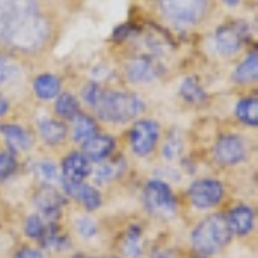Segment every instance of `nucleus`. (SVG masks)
I'll list each match as a JSON object with an SVG mask.
<instances>
[{"label":"nucleus","instance_id":"f257e3e1","mask_svg":"<svg viewBox=\"0 0 258 258\" xmlns=\"http://www.w3.org/2000/svg\"><path fill=\"white\" fill-rule=\"evenodd\" d=\"M50 38V23L38 0H0V43L30 53Z\"/></svg>","mask_w":258,"mask_h":258},{"label":"nucleus","instance_id":"f03ea898","mask_svg":"<svg viewBox=\"0 0 258 258\" xmlns=\"http://www.w3.org/2000/svg\"><path fill=\"white\" fill-rule=\"evenodd\" d=\"M95 109L100 120L122 124L138 117L145 110V102L131 91H107Z\"/></svg>","mask_w":258,"mask_h":258},{"label":"nucleus","instance_id":"7ed1b4c3","mask_svg":"<svg viewBox=\"0 0 258 258\" xmlns=\"http://www.w3.org/2000/svg\"><path fill=\"white\" fill-rule=\"evenodd\" d=\"M231 231L227 227L226 217L220 214H214L205 217L191 232V244L198 253L210 256L219 253L231 243Z\"/></svg>","mask_w":258,"mask_h":258},{"label":"nucleus","instance_id":"20e7f679","mask_svg":"<svg viewBox=\"0 0 258 258\" xmlns=\"http://www.w3.org/2000/svg\"><path fill=\"white\" fill-rule=\"evenodd\" d=\"M155 4L169 24L189 28L205 18L210 0H155Z\"/></svg>","mask_w":258,"mask_h":258},{"label":"nucleus","instance_id":"39448f33","mask_svg":"<svg viewBox=\"0 0 258 258\" xmlns=\"http://www.w3.org/2000/svg\"><path fill=\"white\" fill-rule=\"evenodd\" d=\"M143 203L145 209L155 217L169 219L177 210V202L172 188L165 181H160V179H152V181H148L145 184Z\"/></svg>","mask_w":258,"mask_h":258},{"label":"nucleus","instance_id":"423d86ee","mask_svg":"<svg viewBox=\"0 0 258 258\" xmlns=\"http://www.w3.org/2000/svg\"><path fill=\"white\" fill-rule=\"evenodd\" d=\"M160 140V124L153 119H141L129 131V145L136 157H148Z\"/></svg>","mask_w":258,"mask_h":258},{"label":"nucleus","instance_id":"0eeeda50","mask_svg":"<svg viewBox=\"0 0 258 258\" xmlns=\"http://www.w3.org/2000/svg\"><path fill=\"white\" fill-rule=\"evenodd\" d=\"M224 195H226V188H224L222 182L210 177L197 179L188 188L191 205L200 210H209L217 207L224 200Z\"/></svg>","mask_w":258,"mask_h":258},{"label":"nucleus","instance_id":"6e6552de","mask_svg":"<svg viewBox=\"0 0 258 258\" xmlns=\"http://www.w3.org/2000/svg\"><path fill=\"white\" fill-rule=\"evenodd\" d=\"M248 36V26L244 23H227L215 31V50L222 57H232L239 52Z\"/></svg>","mask_w":258,"mask_h":258},{"label":"nucleus","instance_id":"1a4fd4ad","mask_svg":"<svg viewBox=\"0 0 258 258\" xmlns=\"http://www.w3.org/2000/svg\"><path fill=\"white\" fill-rule=\"evenodd\" d=\"M214 157L220 165L226 167L238 165L248 157L246 141L238 135H222L214 147Z\"/></svg>","mask_w":258,"mask_h":258},{"label":"nucleus","instance_id":"9d476101","mask_svg":"<svg viewBox=\"0 0 258 258\" xmlns=\"http://www.w3.org/2000/svg\"><path fill=\"white\" fill-rule=\"evenodd\" d=\"M62 191L69 198L76 200L78 203L88 212H95L102 207V193L95 186L85 184V182H68L60 179Z\"/></svg>","mask_w":258,"mask_h":258},{"label":"nucleus","instance_id":"9b49d317","mask_svg":"<svg viewBox=\"0 0 258 258\" xmlns=\"http://www.w3.org/2000/svg\"><path fill=\"white\" fill-rule=\"evenodd\" d=\"M126 78L131 83H136V85H148V83L155 81L160 74V66L157 64L152 57L141 55V57H135L126 64Z\"/></svg>","mask_w":258,"mask_h":258},{"label":"nucleus","instance_id":"f8f14e48","mask_svg":"<svg viewBox=\"0 0 258 258\" xmlns=\"http://www.w3.org/2000/svg\"><path fill=\"white\" fill-rule=\"evenodd\" d=\"M91 174V162L81 152H71L60 165V179L68 182H83Z\"/></svg>","mask_w":258,"mask_h":258},{"label":"nucleus","instance_id":"ddd939ff","mask_svg":"<svg viewBox=\"0 0 258 258\" xmlns=\"http://www.w3.org/2000/svg\"><path fill=\"white\" fill-rule=\"evenodd\" d=\"M226 222L231 234L239 236V238L248 236L255 229V210L248 205H238L229 210V214L226 215Z\"/></svg>","mask_w":258,"mask_h":258},{"label":"nucleus","instance_id":"4468645a","mask_svg":"<svg viewBox=\"0 0 258 258\" xmlns=\"http://www.w3.org/2000/svg\"><path fill=\"white\" fill-rule=\"evenodd\" d=\"M66 203V198L60 191H57L52 186H45L40 189L35 197V207L43 217L47 219H57L62 212V207Z\"/></svg>","mask_w":258,"mask_h":258},{"label":"nucleus","instance_id":"2eb2a0df","mask_svg":"<svg viewBox=\"0 0 258 258\" xmlns=\"http://www.w3.org/2000/svg\"><path fill=\"white\" fill-rule=\"evenodd\" d=\"M115 150V140L110 135H95L93 138L86 140L83 143V155L90 162H103L114 153Z\"/></svg>","mask_w":258,"mask_h":258},{"label":"nucleus","instance_id":"dca6fc26","mask_svg":"<svg viewBox=\"0 0 258 258\" xmlns=\"http://www.w3.org/2000/svg\"><path fill=\"white\" fill-rule=\"evenodd\" d=\"M0 135L6 140L7 147L12 153L28 152L33 145V138L28 129H24L19 124H0Z\"/></svg>","mask_w":258,"mask_h":258},{"label":"nucleus","instance_id":"f3484780","mask_svg":"<svg viewBox=\"0 0 258 258\" xmlns=\"http://www.w3.org/2000/svg\"><path fill=\"white\" fill-rule=\"evenodd\" d=\"M38 133L41 140L50 147L62 145L68 138V127L62 120L57 119H40L38 120Z\"/></svg>","mask_w":258,"mask_h":258},{"label":"nucleus","instance_id":"a211bd4d","mask_svg":"<svg viewBox=\"0 0 258 258\" xmlns=\"http://www.w3.org/2000/svg\"><path fill=\"white\" fill-rule=\"evenodd\" d=\"M98 135V124L86 114H78L73 119V129H71V138L76 143H85L86 140Z\"/></svg>","mask_w":258,"mask_h":258},{"label":"nucleus","instance_id":"6ab92c4d","mask_svg":"<svg viewBox=\"0 0 258 258\" xmlns=\"http://www.w3.org/2000/svg\"><path fill=\"white\" fill-rule=\"evenodd\" d=\"M258 78V53L253 50L249 52L243 62L234 69L232 73V80L239 85H248V83H255Z\"/></svg>","mask_w":258,"mask_h":258},{"label":"nucleus","instance_id":"aec40b11","mask_svg":"<svg viewBox=\"0 0 258 258\" xmlns=\"http://www.w3.org/2000/svg\"><path fill=\"white\" fill-rule=\"evenodd\" d=\"M33 88H35L36 97L40 100L57 98L60 93V80L55 74H40L33 83Z\"/></svg>","mask_w":258,"mask_h":258},{"label":"nucleus","instance_id":"412c9836","mask_svg":"<svg viewBox=\"0 0 258 258\" xmlns=\"http://www.w3.org/2000/svg\"><path fill=\"white\" fill-rule=\"evenodd\" d=\"M120 248H122V255L126 258H140L143 253V229L140 226L127 227Z\"/></svg>","mask_w":258,"mask_h":258},{"label":"nucleus","instance_id":"4be33fe9","mask_svg":"<svg viewBox=\"0 0 258 258\" xmlns=\"http://www.w3.org/2000/svg\"><path fill=\"white\" fill-rule=\"evenodd\" d=\"M234 114L246 126H258V100L256 97L241 98L234 107Z\"/></svg>","mask_w":258,"mask_h":258},{"label":"nucleus","instance_id":"5701e85b","mask_svg":"<svg viewBox=\"0 0 258 258\" xmlns=\"http://www.w3.org/2000/svg\"><path fill=\"white\" fill-rule=\"evenodd\" d=\"M124 170L122 162H100L95 169H91L93 172V179L97 184H109L110 181H114L115 177L120 176Z\"/></svg>","mask_w":258,"mask_h":258},{"label":"nucleus","instance_id":"b1692460","mask_svg":"<svg viewBox=\"0 0 258 258\" xmlns=\"http://www.w3.org/2000/svg\"><path fill=\"white\" fill-rule=\"evenodd\" d=\"M179 91H181V97L188 103H193V105L203 103L207 100L205 90H203L202 85L197 81V78H186V80L181 83Z\"/></svg>","mask_w":258,"mask_h":258},{"label":"nucleus","instance_id":"393cba45","mask_svg":"<svg viewBox=\"0 0 258 258\" xmlns=\"http://www.w3.org/2000/svg\"><path fill=\"white\" fill-rule=\"evenodd\" d=\"M55 112L62 119L73 120L80 114V102H78V98L73 93H68V91L60 93L55 102Z\"/></svg>","mask_w":258,"mask_h":258},{"label":"nucleus","instance_id":"a878e982","mask_svg":"<svg viewBox=\"0 0 258 258\" xmlns=\"http://www.w3.org/2000/svg\"><path fill=\"white\" fill-rule=\"evenodd\" d=\"M33 172L35 176H38L40 181H43L45 184L52 186L55 182H60V176H59V169L53 164L52 160H38L33 164Z\"/></svg>","mask_w":258,"mask_h":258},{"label":"nucleus","instance_id":"bb28decb","mask_svg":"<svg viewBox=\"0 0 258 258\" xmlns=\"http://www.w3.org/2000/svg\"><path fill=\"white\" fill-rule=\"evenodd\" d=\"M19 76V64L9 53L0 52V85L14 81Z\"/></svg>","mask_w":258,"mask_h":258},{"label":"nucleus","instance_id":"cd10ccee","mask_svg":"<svg viewBox=\"0 0 258 258\" xmlns=\"http://www.w3.org/2000/svg\"><path fill=\"white\" fill-rule=\"evenodd\" d=\"M182 152H184V143H182L181 136L177 135H170L164 143V148H162V157L167 162H174L182 157Z\"/></svg>","mask_w":258,"mask_h":258},{"label":"nucleus","instance_id":"c85d7f7f","mask_svg":"<svg viewBox=\"0 0 258 258\" xmlns=\"http://www.w3.org/2000/svg\"><path fill=\"white\" fill-rule=\"evenodd\" d=\"M74 227H76V232L81 236L83 239H91L98 234V226L93 219L88 217V215H81V217L76 219L74 222Z\"/></svg>","mask_w":258,"mask_h":258},{"label":"nucleus","instance_id":"c756f323","mask_svg":"<svg viewBox=\"0 0 258 258\" xmlns=\"http://www.w3.org/2000/svg\"><path fill=\"white\" fill-rule=\"evenodd\" d=\"M45 226L47 224L43 222V219L40 215L33 214V215H28L26 222H24V234L28 236L30 239H41L45 232Z\"/></svg>","mask_w":258,"mask_h":258},{"label":"nucleus","instance_id":"7c9ffc66","mask_svg":"<svg viewBox=\"0 0 258 258\" xmlns=\"http://www.w3.org/2000/svg\"><path fill=\"white\" fill-rule=\"evenodd\" d=\"M16 170H18V159L14 153L0 152V182L9 179Z\"/></svg>","mask_w":258,"mask_h":258},{"label":"nucleus","instance_id":"2f4dec72","mask_svg":"<svg viewBox=\"0 0 258 258\" xmlns=\"http://www.w3.org/2000/svg\"><path fill=\"white\" fill-rule=\"evenodd\" d=\"M83 100H85L86 103H88L90 107H97V103L100 102V98H102V95H103V90H102V86L98 85V83H95V81H91L88 83V85L83 88Z\"/></svg>","mask_w":258,"mask_h":258},{"label":"nucleus","instance_id":"473e14b6","mask_svg":"<svg viewBox=\"0 0 258 258\" xmlns=\"http://www.w3.org/2000/svg\"><path fill=\"white\" fill-rule=\"evenodd\" d=\"M14 258H45L43 253L36 248H21L14 253Z\"/></svg>","mask_w":258,"mask_h":258},{"label":"nucleus","instance_id":"72a5a7b5","mask_svg":"<svg viewBox=\"0 0 258 258\" xmlns=\"http://www.w3.org/2000/svg\"><path fill=\"white\" fill-rule=\"evenodd\" d=\"M152 258H177L170 249H157L152 253Z\"/></svg>","mask_w":258,"mask_h":258},{"label":"nucleus","instance_id":"f704fd0d","mask_svg":"<svg viewBox=\"0 0 258 258\" xmlns=\"http://www.w3.org/2000/svg\"><path fill=\"white\" fill-rule=\"evenodd\" d=\"M129 36V28L127 26H120L114 31V38L115 40H124Z\"/></svg>","mask_w":258,"mask_h":258},{"label":"nucleus","instance_id":"c9c22d12","mask_svg":"<svg viewBox=\"0 0 258 258\" xmlns=\"http://www.w3.org/2000/svg\"><path fill=\"white\" fill-rule=\"evenodd\" d=\"M7 112H9V100L0 93V117H4Z\"/></svg>","mask_w":258,"mask_h":258},{"label":"nucleus","instance_id":"e433bc0d","mask_svg":"<svg viewBox=\"0 0 258 258\" xmlns=\"http://www.w3.org/2000/svg\"><path fill=\"white\" fill-rule=\"evenodd\" d=\"M222 2H224V4H227V6H231V7H234V6H238L241 0H222Z\"/></svg>","mask_w":258,"mask_h":258},{"label":"nucleus","instance_id":"4c0bfd02","mask_svg":"<svg viewBox=\"0 0 258 258\" xmlns=\"http://www.w3.org/2000/svg\"><path fill=\"white\" fill-rule=\"evenodd\" d=\"M74 258H98V256H88V255H76Z\"/></svg>","mask_w":258,"mask_h":258},{"label":"nucleus","instance_id":"58836bf2","mask_svg":"<svg viewBox=\"0 0 258 258\" xmlns=\"http://www.w3.org/2000/svg\"><path fill=\"white\" fill-rule=\"evenodd\" d=\"M195 258H210V256H205V255H202V256H195Z\"/></svg>","mask_w":258,"mask_h":258},{"label":"nucleus","instance_id":"ea45409f","mask_svg":"<svg viewBox=\"0 0 258 258\" xmlns=\"http://www.w3.org/2000/svg\"><path fill=\"white\" fill-rule=\"evenodd\" d=\"M109 258H115V256H109Z\"/></svg>","mask_w":258,"mask_h":258}]
</instances>
